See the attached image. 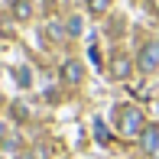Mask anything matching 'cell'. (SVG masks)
I'll return each instance as SVG.
<instances>
[{
	"mask_svg": "<svg viewBox=\"0 0 159 159\" xmlns=\"http://www.w3.org/2000/svg\"><path fill=\"white\" fill-rule=\"evenodd\" d=\"M146 130V117H143L140 107L133 104H120L117 107V133L120 136H140Z\"/></svg>",
	"mask_w": 159,
	"mask_h": 159,
	"instance_id": "obj_1",
	"label": "cell"
},
{
	"mask_svg": "<svg viewBox=\"0 0 159 159\" xmlns=\"http://www.w3.org/2000/svg\"><path fill=\"white\" fill-rule=\"evenodd\" d=\"M136 65H140V71H146V75L159 68V42H156V39H149L146 46L140 49V55H136Z\"/></svg>",
	"mask_w": 159,
	"mask_h": 159,
	"instance_id": "obj_2",
	"label": "cell"
},
{
	"mask_svg": "<svg viewBox=\"0 0 159 159\" xmlns=\"http://www.w3.org/2000/svg\"><path fill=\"white\" fill-rule=\"evenodd\" d=\"M81 78H84V68H81V62H78V59L62 62V81H65V84H81Z\"/></svg>",
	"mask_w": 159,
	"mask_h": 159,
	"instance_id": "obj_3",
	"label": "cell"
},
{
	"mask_svg": "<svg viewBox=\"0 0 159 159\" xmlns=\"http://www.w3.org/2000/svg\"><path fill=\"white\" fill-rule=\"evenodd\" d=\"M140 143H143V149H146L153 159H159V127H146L140 133Z\"/></svg>",
	"mask_w": 159,
	"mask_h": 159,
	"instance_id": "obj_4",
	"label": "cell"
},
{
	"mask_svg": "<svg viewBox=\"0 0 159 159\" xmlns=\"http://www.w3.org/2000/svg\"><path fill=\"white\" fill-rule=\"evenodd\" d=\"M130 68H133V65H130V59L124 52H117L111 59V78H117V81H124V78H130Z\"/></svg>",
	"mask_w": 159,
	"mask_h": 159,
	"instance_id": "obj_5",
	"label": "cell"
},
{
	"mask_svg": "<svg viewBox=\"0 0 159 159\" xmlns=\"http://www.w3.org/2000/svg\"><path fill=\"white\" fill-rule=\"evenodd\" d=\"M10 10H13V16H16L20 23L33 20V3H30V0H13V7H10Z\"/></svg>",
	"mask_w": 159,
	"mask_h": 159,
	"instance_id": "obj_6",
	"label": "cell"
},
{
	"mask_svg": "<svg viewBox=\"0 0 159 159\" xmlns=\"http://www.w3.org/2000/svg\"><path fill=\"white\" fill-rule=\"evenodd\" d=\"M84 7H88V13L101 16V13H107V10H111V0H84Z\"/></svg>",
	"mask_w": 159,
	"mask_h": 159,
	"instance_id": "obj_7",
	"label": "cell"
},
{
	"mask_svg": "<svg viewBox=\"0 0 159 159\" xmlns=\"http://www.w3.org/2000/svg\"><path fill=\"white\" fill-rule=\"evenodd\" d=\"M13 75H16V84H20V88H30V84H33V75H30V68H26V65H20Z\"/></svg>",
	"mask_w": 159,
	"mask_h": 159,
	"instance_id": "obj_8",
	"label": "cell"
},
{
	"mask_svg": "<svg viewBox=\"0 0 159 159\" xmlns=\"http://www.w3.org/2000/svg\"><path fill=\"white\" fill-rule=\"evenodd\" d=\"M65 33H68V36H78V33H81V20H78V16H71L68 23H65Z\"/></svg>",
	"mask_w": 159,
	"mask_h": 159,
	"instance_id": "obj_9",
	"label": "cell"
},
{
	"mask_svg": "<svg viewBox=\"0 0 159 159\" xmlns=\"http://www.w3.org/2000/svg\"><path fill=\"white\" fill-rule=\"evenodd\" d=\"M94 136L101 143H111V136H107V130H104V124H101V120H94Z\"/></svg>",
	"mask_w": 159,
	"mask_h": 159,
	"instance_id": "obj_10",
	"label": "cell"
},
{
	"mask_svg": "<svg viewBox=\"0 0 159 159\" xmlns=\"http://www.w3.org/2000/svg\"><path fill=\"white\" fill-rule=\"evenodd\" d=\"M10 114H13V117H16V120H26V117H30L23 104H13V107H10Z\"/></svg>",
	"mask_w": 159,
	"mask_h": 159,
	"instance_id": "obj_11",
	"label": "cell"
},
{
	"mask_svg": "<svg viewBox=\"0 0 159 159\" xmlns=\"http://www.w3.org/2000/svg\"><path fill=\"white\" fill-rule=\"evenodd\" d=\"M33 159H49V153H46V146H36V149H33Z\"/></svg>",
	"mask_w": 159,
	"mask_h": 159,
	"instance_id": "obj_12",
	"label": "cell"
},
{
	"mask_svg": "<svg viewBox=\"0 0 159 159\" xmlns=\"http://www.w3.org/2000/svg\"><path fill=\"white\" fill-rule=\"evenodd\" d=\"M49 33H52L55 39H62V26H59V23H49Z\"/></svg>",
	"mask_w": 159,
	"mask_h": 159,
	"instance_id": "obj_13",
	"label": "cell"
},
{
	"mask_svg": "<svg viewBox=\"0 0 159 159\" xmlns=\"http://www.w3.org/2000/svg\"><path fill=\"white\" fill-rule=\"evenodd\" d=\"M3 136H7V127H3V120H0V140H3Z\"/></svg>",
	"mask_w": 159,
	"mask_h": 159,
	"instance_id": "obj_14",
	"label": "cell"
},
{
	"mask_svg": "<svg viewBox=\"0 0 159 159\" xmlns=\"http://www.w3.org/2000/svg\"><path fill=\"white\" fill-rule=\"evenodd\" d=\"M149 7H153V10H156V13H159V0H149Z\"/></svg>",
	"mask_w": 159,
	"mask_h": 159,
	"instance_id": "obj_15",
	"label": "cell"
}]
</instances>
